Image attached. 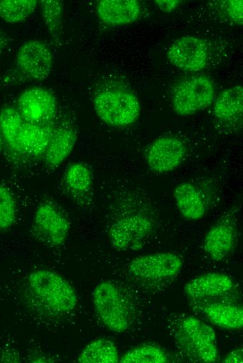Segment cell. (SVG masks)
Returning <instances> with one entry per match:
<instances>
[{
    "label": "cell",
    "mask_w": 243,
    "mask_h": 363,
    "mask_svg": "<svg viewBox=\"0 0 243 363\" xmlns=\"http://www.w3.org/2000/svg\"><path fill=\"white\" fill-rule=\"evenodd\" d=\"M0 129L3 140L13 151L38 158L43 156L54 128L52 124L29 123L16 108L6 106L0 111Z\"/></svg>",
    "instance_id": "obj_1"
},
{
    "label": "cell",
    "mask_w": 243,
    "mask_h": 363,
    "mask_svg": "<svg viewBox=\"0 0 243 363\" xmlns=\"http://www.w3.org/2000/svg\"><path fill=\"white\" fill-rule=\"evenodd\" d=\"M95 311L103 324L115 333L126 332L133 320L134 310L128 296L115 283L103 281L92 292Z\"/></svg>",
    "instance_id": "obj_2"
},
{
    "label": "cell",
    "mask_w": 243,
    "mask_h": 363,
    "mask_svg": "<svg viewBox=\"0 0 243 363\" xmlns=\"http://www.w3.org/2000/svg\"><path fill=\"white\" fill-rule=\"evenodd\" d=\"M174 332L179 348L190 360L212 363L219 359L216 334L205 322L186 316L177 321Z\"/></svg>",
    "instance_id": "obj_3"
},
{
    "label": "cell",
    "mask_w": 243,
    "mask_h": 363,
    "mask_svg": "<svg viewBox=\"0 0 243 363\" xmlns=\"http://www.w3.org/2000/svg\"><path fill=\"white\" fill-rule=\"evenodd\" d=\"M27 283L34 295L54 312L68 313L77 306L75 289L66 279L54 272L34 271L29 274Z\"/></svg>",
    "instance_id": "obj_4"
},
{
    "label": "cell",
    "mask_w": 243,
    "mask_h": 363,
    "mask_svg": "<svg viewBox=\"0 0 243 363\" xmlns=\"http://www.w3.org/2000/svg\"><path fill=\"white\" fill-rule=\"evenodd\" d=\"M94 110L99 118L108 125L123 127L134 123L140 114L138 98L123 90H105L94 98Z\"/></svg>",
    "instance_id": "obj_5"
},
{
    "label": "cell",
    "mask_w": 243,
    "mask_h": 363,
    "mask_svg": "<svg viewBox=\"0 0 243 363\" xmlns=\"http://www.w3.org/2000/svg\"><path fill=\"white\" fill-rule=\"evenodd\" d=\"M69 231L68 219L54 204L45 202L38 206L31 226V234L38 242L52 248L61 246Z\"/></svg>",
    "instance_id": "obj_6"
},
{
    "label": "cell",
    "mask_w": 243,
    "mask_h": 363,
    "mask_svg": "<svg viewBox=\"0 0 243 363\" xmlns=\"http://www.w3.org/2000/svg\"><path fill=\"white\" fill-rule=\"evenodd\" d=\"M152 218L142 214L123 216L115 221L108 231L111 245L119 251L140 249L154 232Z\"/></svg>",
    "instance_id": "obj_7"
},
{
    "label": "cell",
    "mask_w": 243,
    "mask_h": 363,
    "mask_svg": "<svg viewBox=\"0 0 243 363\" xmlns=\"http://www.w3.org/2000/svg\"><path fill=\"white\" fill-rule=\"evenodd\" d=\"M182 258L172 252H159L134 258L128 264L131 276L146 282L172 279L182 270Z\"/></svg>",
    "instance_id": "obj_8"
},
{
    "label": "cell",
    "mask_w": 243,
    "mask_h": 363,
    "mask_svg": "<svg viewBox=\"0 0 243 363\" xmlns=\"http://www.w3.org/2000/svg\"><path fill=\"white\" fill-rule=\"evenodd\" d=\"M214 93V85L207 77L200 75L187 79L173 93V110L181 116L193 114L211 104Z\"/></svg>",
    "instance_id": "obj_9"
},
{
    "label": "cell",
    "mask_w": 243,
    "mask_h": 363,
    "mask_svg": "<svg viewBox=\"0 0 243 363\" xmlns=\"http://www.w3.org/2000/svg\"><path fill=\"white\" fill-rule=\"evenodd\" d=\"M16 109L22 119L29 123L52 124L57 114V100L47 89L32 87L20 94Z\"/></svg>",
    "instance_id": "obj_10"
},
{
    "label": "cell",
    "mask_w": 243,
    "mask_h": 363,
    "mask_svg": "<svg viewBox=\"0 0 243 363\" xmlns=\"http://www.w3.org/2000/svg\"><path fill=\"white\" fill-rule=\"evenodd\" d=\"M53 57L49 47L38 40L24 42L15 56V67L25 78L40 81L47 78L52 70Z\"/></svg>",
    "instance_id": "obj_11"
},
{
    "label": "cell",
    "mask_w": 243,
    "mask_h": 363,
    "mask_svg": "<svg viewBox=\"0 0 243 363\" xmlns=\"http://www.w3.org/2000/svg\"><path fill=\"white\" fill-rule=\"evenodd\" d=\"M170 62L185 71H198L207 62L208 50L205 41L198 37L182 36L175 40L168 52Z\"/></svg>",
    "instance_id": "obj_12"
},
{
    "label": "cell",
    "mask_w": 243,
    "mask_h": 363,
    "mask_svg": "<svg viewBox=\"0 0 243 363\" xmlns=\"http://www.w3.org/2000/svg\"><path fill=\"white\" fill-rule=\"evenodd\" d=\"M186 154V147L180 139L163 136L155 140L149 147L147 161L149 168L157 173L169 172L176 169Z\"/></svg>",
    "instance_id": "obj_13"
},
{
    "label": "cell",
    "mask_w": 243,
    "mask_h": 363,
    "mask_svg": "<svg viewBox=\"0 0 243 363\" xmlns=\"http://www.w3.org/2000/svg\"><path fill=\"white\" fill-rule=\"evenodd\" d=\"M233 288V281L228 275L209 272L191 279L184 286V291L189 299L198 300L223 296Z\"/></svg>",
    "instance_id": "obj_14"
},
{
    "label": "cell",
    "mask_w": 243,
    "mask_h": 363,
    "mask_svg": "<svg viewBox=\"0 0 243 363\" xmlns=\"http://www.w3.org/2000/svg\"><path fill=\"white\" fill-rule=\"evenodd\" d=\"M235 226L230 219H223L212 225L206 233L202 247L215 261L225 259L231 253L235 242Z\"/></svg>",
    "instance_id": "obj_15"
},
{
    "label": "cell",
    "mask_w": 243,
    "mask_h": 363,
    "mask_svg": "<svg viewBox=\"0 0 243 363\" xmlns=\"http://www.w3.org/2000/svg\"><path fill=\"white\" fill-rule=\"evenodd\" d=\"M97 14L105 24L125 25L135 22L140 14L136 0H101L97 4Z\"/></svg>",
    "instance_id": "obj_16"
},
{
    "label": "cell",
    "mask_w": 243,
    "mask_h": 363,
    "mask_svg": "<svg viewBox=\"0 0 243 363\" xmlns=\"http://www.w3.org/2000/svg\"><path fill=\"white\" fill-rule=\"evenodd\" d=\"M176 206L181 215L189 221H198L206 214V205L199 190L191 183L178 184L173 192Z\"/></svg>",
    "instance_id": "obj_17"
},
{
    "label": "cell",
    "mask_w": 243,
    "mask_h": 363,
    "mask_svg": "<svg viewBox=\"0 0 243 363\" xmlns=\"http://www.w3.org/2000/svg\"><path fill=\"white\" fill-rule=\"evenodd\" d=\"M76 139V133L71 128L61 126L54 128L43 155L45 164L52 168L60 165L71 153Z\"/></svg>",
    "instance_id": "obj_18"
},
{
    "label": "cell",
    "mask_w": 243,
    "mask_h": 363,
    "mask_svg": "<svg viewBox=\"0 0 243 363\" xmlns=\"http://www.w3.org/2000/svg\"><path fill=\"white\" fill-rule=\"evenodd\" d=\"M205 318L213 325L228 329H240L243 326V310L240 306L211 302L202 307Z\"/></svg>",
    "instance_id": "obj_19"
},
{
    "label": "cell",
    "mask_w": 243,
    "mask_h": 363,
    "mask_svg": "<svg viewBox=\"0 0 243 363\" xmlns=\"http://www.w3.org/2000/svg\"><path fill=\"white\" fill-rule=\"evenodd\" d=\"M64 183L69 195L77 201L84 200L91 193L93 177L89 168L81 162L71 163L64 175Z\"/></svg>",
    "instance_id": "obj_20"
},
{
    "label": "cell",
    "mask_w": 243,
    "mask_h": 363,
    "mask_svg": "<svg viewBox=\"0 0 243 363\" xmlns=\"http://www.w3.org/2000/svg\"><path fill=\"white\" fill-rule=\"evenodd\" d=\"M243 88L236 85L227 88L218 96L214 105V115L220 120L242 121Z\"/></svg>",
    "instance_id": "obj_21"
},
{
    "label": "cell",
    "mask_w": 243,
    "mask_h": 363,
    "mask_svg": "<svg viewBox=\"0 0 243 363\" xmlns=\"http://www.w3.org/2000/svg\"><path fill=\"white\" fill-rule=\"evenodd\" d=\"M119 355L116 345L110 340L101 338L89 343L78 357L81 363H116Z\"/></svg>",
    "instance_id": "obj_22"
},
{
    "label": "cell",
    "mask_w": 243,
    "mask_h": 363,
    "mask_svg": "<svg viewBox=\"0 0 243 363\" xmlns=\"http://www.w3.org/2000/svg\"><path fill=\"white\" fill-rule=\"evenodd\" d=\"M122 363H166L170 362L168 354L164 349L154 344H142L134 347L121 357Z\"/></svg>",
    "instance_id": "obj_23"
},
{
    "label": "cell",
    "mask_w": 243,
    "mask_h": 363,
    "mask_svg": "<svg viewBox=\"0 0 243 363\" xmlns=\"http://www.w3.org/2000/svg\"><path fill=\"white\" fill-rule=\"evenodd\" d=\"M36 0H1L0 17L10 24H17L26 20L36 10Z\"/></svg>",
    "instance_id": "obj_24"
},
{
    "label": "cell",
    "mask_w": 243,
    "mask_h": 363,
    "mask_svg": "<svg viewBox=\"0 0 243 363\" xmlns=\"http://www.w3.org/2000/svg\"><path fill=\"white\" fill-rule=\"evenodd\" d=\"M40 10L43 20L51 36L56 39L59 36L63 13V4L57 0H42Z\"/></svg>",
    "instance_id": "obj_25"
},
{
    "label": "cell",
    "mask_w": 243,
    "mask_h": 363,
    "mask_svg": "<svg viewBox=\"0 0 243 363\" xmlns=\"http://www.w3.org/2000/svg\"><path fill=\"white\" fill-rule=\"evenodd\" d=\"M15 200L6 186L0 184V232L8 230L16 218Z\"/></svg>",
    "instance_id": "obj_26"
},
{
    "label": "cell",
    "mask_w": 243,
    "mask_h": 363,
    "mask_svg": "<svg viewBox=\"0 0 243 363\" xmlns=\"http://www.w3.org/2000/svg\"><path fill=\"white\" fill-rule=\"evenodd\" d=\"M226 2L225 9L229 17L236 24L242 25V0H230Z\"/></svg>",
    "instance_id": "obj_27"
},
{
    "label": "cell",
    "mask_w": 243,
    "mask_h": 363,
    "mask_svg": "<svg viewBox=\"0 0 243 363\" xmlns=\"http://www.w3.org/2000/svg\"><path fill=\"white\" fill-rule=\"evenodd\" d=\"M154 2L160 10L166 13L172 12L179 4L177 0H156Z\"/></svg>",
    "instance_id": "obj_28"
},
{
    "label": "cell",
    "mask_w": 243,
    "mask_h": 363,
    "mask_svg": "<svg viewBox=\"0 0 243 363\" xmlns=\"http://www.w3.org/2000/svg\"><path fill=\"white\" fill-rule=\"evenodd\" d=\"M242 349L239 348L231 350L223 359V362L242 363L243 355Z\"/></svg>",
    "instance_id": "obj_29"
},
{
    "label": "cell",
    "mask_w": 243,
    "mask_h": 363,
    "mask_svg": "<svg viewBox=\"0 0 243 363\" xmlns=\"http://www.w3.org/2000/svg\"><path fill=\"white\" fill-rule=\"evenodd\" d=\"M4 45V41L3 38L0 36V52H1Z\"/></svg>",
    "instance_id": "obj_30"
},
{
    "label": "cell",
    "mask_w": 243,
    "mask_h": 363,
    "mask_svg": "<svg viewBox=\"0 0 243 363\" xmlns=\"http://www.w3.org/2000/svg\"><path fill=\"white\" fill-rule=\"evenodd\" d=\"M3 141V140L1 131L0 129V152L1 151V149H2Z\"/></svg>",
    "instance_id": "obj_31"
}]
</instances>
